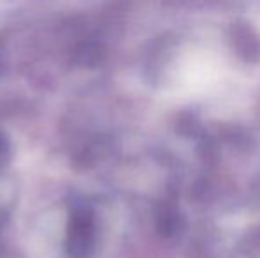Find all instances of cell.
I'll return each mask as SVG.
<instances>
[{
  "instance_id": "1",
  "label": "cell",
  "mask_w": 260,
  "mask_h": 258,
  "mask_svg": "<svg viewBox=\"0 0 260 258\" xmlns=\"http://www.w3.org/2000/svg\"><path fill=\"white\" fill-rule=\"evenodd\" d=\"M90 219L85 212H76L69 225V251L75 256H83L90 244Z\"/></svg>"
}]
</instances>
